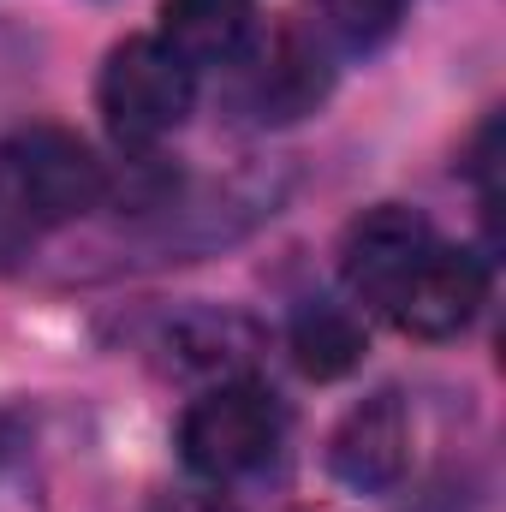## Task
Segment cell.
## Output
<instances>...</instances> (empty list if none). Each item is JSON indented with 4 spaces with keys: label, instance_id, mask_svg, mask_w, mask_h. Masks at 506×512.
<instances>
[{
    "label": "cell",
    "instance_id": "1",
    "mask_svg": "<svg viewBox=\"0 0 506 512\" xmlns=\"http://www.w3.org/2000/svg\"><path fill=\"white\" fill-rule=\"evenodd\" d=\"M108 197V167L66 126H24L0 137V221L12 227H66Z\"/></svg>",
    "mask_w": 506,
    "mask_h": 512
},
{
    "label": "cell",
    "instance_id": "2",
    "mask_svg": "<svg viewBox=\"0 0 506 512\" xmlns=\"http://www.w3.org/2000/svg\"><path fill=\"white\" fill-rule=\"evenodd\" d=\"M197 102V72L161 42V36H126L96 78V108L114 143L126 149H155L161 137L191 120Z\"/></svg>",
    "mask_w": 506,
    "mask_h": 512
},
{
    "label": "cell",
    "instance_id": "3",
    "mask_svg": "<svg viewBox=\"0 0 506 512\" xmlns=\"http://www.w3.org/2000/svg\"><path fill=\"white\" fill-rule=\"evenodd\" d=\"M280 399L256 382H221L209 387L185 417H179V459L203 483H233L251 477L280 447Z\"/></svg>",
    "mask_w": 506,
    "mask_h": 512
},
{
    "label": "cell",
    "instance_id": "4",
    "mask_svg": "<svg viewBox=\"0 0 506 512\" xmlns=\"http://www.w3.org/2000/svg\"><path fill=\"white\" fill-rule=\"evenodd\" d=\"M489 304V262L477 251H453V245H429L417 256L399 286L381 298V310L393 316L399 334L411 340H453L477 322V310Z\"/></svg>",
    "mask_w": 506,
    "mask_h": 512
},
{
    "label": "cell",
    "instance_id": "5",
    "mask_svg": "<svg viewBox=\"0 0 506 512\" xmlns=\"http://www.w3.org/2000/svg\"><path fill=\"white\" fill-rule=\"evenodd\" d=\"M328 90H334V54L310 36V24L274 30V42H262L251 54L245 102L262 126H292V120L316 114Z\"/></svg>",
    "mask_w": 506,
    "mask_h": 512
},
{
    "label": "cell",
    "instance_id": "6",
    "mask_svg": "<svg viewBox=\"0 0 506 512\" xmlns=\"http://www.w3.org/2000/svg\"><path fill=\"white\" fill-rule=\"evenodd\" d=\"M405 465H411V411L399 405V393H370L328 435V471L358 495H387L405 477Z\"/></svg>",
    "mask_w": 506,
    "mask_h": 512
},
{
    "label": "cell",
    "instance_id": "7",
    "mask_svg": "<svg viewBox=\"0 0 506 512\" xmlns=\"http://www.w3.org/2000/svg\"><path fill=\"white\" fill-rule=\"evenodd\" d=\"M429 245H435L429 215H417V209H405V203H376V209H364V215L340 233V274H346V286H352L358 298L381 304V298L399 286V274L429 251Z\"/></svg>",
    "mask_w": 506,
    "mask_h": 512
},
{
    "label": "cell",
    "instance_id": "8",
    "mask_svg": "<svg viewBox=\"0 0 506 512\" xmlns=\"http://www.w3.org/2000/svg\"><path fill=\"white\" fill-rule=\"evenodd\" d=\"M256 0H161V42L197 66H233L251 48Z\"/></svg>",
    "mask_w": 506,
    "mask_h": 512
},
{
    "label": "cell",
    "instance_id": "9",
    "mask_svg": "<svg viewBox=\"0 0 506 512\" xmlns=\"http://www.w3.org/2000/svg\"><path fill=\"white\" fill-rule=\"evenodd\" d=\"M286 352L310 382H340V376H352L364 364L370 334L346 304H304L292 316V328H286Z\"/></svg>",
    "mask_w": 506,
    "mask_h": 512
},
{
    "label": "cell",
    "instance_id": "10",
    "mask_svg": "<svg viewBox=\"0 0 506 512\" xmlns=\"http://www.w3.org/2000/svg\"><path fill=\"white\" fill-rule=\"evenodd\" d=\"M256 346H262V334L239 310H191L167 328V352H179V370L221 376V382H239V370L256 358Z\"/></svg>",
    "mask_w": 506,
    "mask_h": 512
},
{
    "label": "cell",
    "instance_id": "11",
    "mask_svg": "<svg viewBox=\"0 0 506 512\" xmlns=\"http://www.w3.org/2000/svg\"><path fill=\"white\" fill-rule=\"evenodd\" d=\"M399 18H405V0H316L304 24L334 60H346V54H376L399 30Z\"/></svg>",
    "mask_w": 506,
    "mask_h": 512
},
{
    "label": "cell",
    "instance_id": "12",
    "mask_svg": "<svg viewBox=\"0 0 506 512\" xmlns=\"http://www.w3.org/2000/svg\"><path fill=\"white\" fill-rule=\"evenodd\" d=\"M155 512H233L221 495H167Z\"/></svg>",
    "mask_w": 506,
    "mask_h": 512
}]
</instances>
